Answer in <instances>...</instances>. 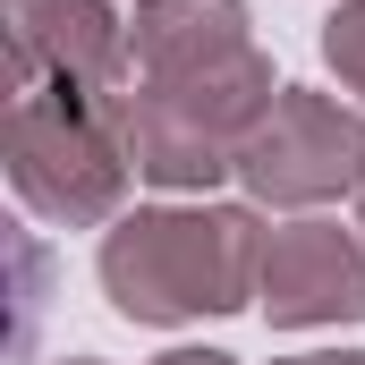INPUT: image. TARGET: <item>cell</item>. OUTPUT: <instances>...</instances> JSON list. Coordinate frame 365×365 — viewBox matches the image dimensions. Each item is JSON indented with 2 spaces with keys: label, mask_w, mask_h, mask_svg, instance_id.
Instances as JSON below:
<instances>
[{
  "label": "cell",
  "mask_w": 365,
  "mask_h": 365,
  "mask_svg": "<svg viewBox=\"0 0 365 365\" xmlns=\"http://www.w3.org/2000/svg\"><path fill=\"white\" fill-rule=\"evenodd\" d=\"M264 238L272 230H264L255 204H212V195H195V204H136V212H119L102 230L93 272H102L110 314L170 331V323H204V314L255 306Z\"/></svg>",
  "instance_id": "6da1fadb"
},
{
  "label": "cell",
  "mask_w": 365,
  "mask_h": 365,
  "mask_svg": "<svg viewBox=\"0 0 365 365\" xmlns=\"http://www.w3.org/2000/svg\"><path fill=\"white\" fill-rule=\"evenodd\" d=\"M272 102H280V77L264 43L204 60V68L128 77V162L162 195H212L221 179H238V153Z\"/></svg>",
  "instance_id": "7a4b0ae2"
},
{
  "label": "cell",
  "mask_w": 365,
  "mask_h": 365,
  "mask_svg": "<svg viewBox=\"0 0 365 365\" xmlns=\"http://www.w3.org/2000/svg\"><path fill=\"white\" fill-rule=\"evenodd\" d=\"M128 162V93H93L68 77H34L9 93V187L51 230H110Z\"/></svg>",
  "instance_id": "3957f363"
},
{
  "label": "cell",
  "mask_w": 365,
  "mask_h": 365,
  "mask_svg": "<svg viewBox=\"0 0 365 365\" xmlns=\"http://www.w3.org/2000/svg\"><path fill=\"white\" fill-rule=\"evenodd\" d=\"M238 187L264 212H314L331 195L365 187V110L331 102L314 86H280V102L264 110V128L238 153Z\"/></svg>",
  "instance_id": "277c9868"
},
{
  "label": "cell",
  "mask_w": 365,
  "mask_h": 365,
  "mask_svg": "<svg viewBox=\"0 0 365 365\" xmlns=\"http://www.w3.org/2000/svg\"><path fill=\"white\" fill-rule=\"evenodd\" d=\"M272 331H323L365 323V238L340 221H280L264 238V289H255Z\"/></svg>",
  "instance_id": "5b68a950"
},
{
  "label": "cell",
  "mask_w": 365,
  "mask_h": 365,
  "mask_svg": "<svg viewBox=\"0 0 365 365\" xmlns=\"http://www.w3.org/2000/svg\"><path fill=\"white\" fill-rule=\"evenodd\" d=\"M9 68L17 86L68 77L93 93H128V17L110 0H9Z\"/></svg>",
  "instance_id": "8992f818"
},
{
  "label": "cell",
  "mask_w": 365,
  "mask_h": 365,
  "mask_svg": "<svg viewBox=\"0 0 365 365\" xmlns=\"http://www.w3.org/2000/svg\"><path fill=\"white\" fill-rule=\"evenodd\" d=\"M255 43L247 0H136L128 17V77H162V68H204Z\"/></svg>",
  "instance_id": "52a82bcc"
},
{
  "label": "cell",
  "mask_w": 365,
  "mask_h": 365,
  "mask_svg": "<svg viewBox=\"0 0 365 365\" xmlns=\"http://www.w3.org/2000/svg\"><path fill=\"white\" fill-rule=\"evenodd\" d=\"M323 68L365 102V0H340V9L323 17Z\"/></svg>",
  "instance_id": "ba28073f"
},
{
  "label": "cell",
  "mask_w": 365,
  "mask_h": 365,
  "mask_svg": "<svg viewBox=\"0 0 365 365\" xmlns=\"http://www.w3.org/2000/svg\"><path fill=\"white\" fill-rule=\"evenodd\" d=\"M153 365H238V357H221V349H162Z\"/></svg>",
  "instance_id": "9c48e42d"
},
{
  "label": "cell",
  "mask_w": 365,
  "mask_h": 365,
  "mask_svg": "<svg viewBox=\"0 0 365 365\" xmlns=\"http://www.w3.org/2000/svg\"><path fill=\"white\" fill-rule=\"evenodd\" d=\"M272 365H365V349H314V357H272Z\"/></svg>",
  "instance_id": "30bf717a"
},
{
  "label": "cell",
  "mask_w": 365,
  "mask_h": 365,
  "mask_svg": "<svg viewBox=\"0 0 365 365\" xmlns=\"http://www.w3.org/2000/svg\"><path fill=\"white\" fill-rule=\"evenodd\" d=\"M357 230H365V187H357Z\"/></svg>",
  "instance_id": "8fae6325"
},
{
  "label": "cell",
  "mask_w": 365,
  "mask_h": 365,
  "mask_svg": "<svg viewBox=\"0 0 365 365\" xmlns=\"http://www.w3.org/2000/svg\"><path fill=\"white\" fill-rule=\"evenodd\" d=\"M68 365H102V357H68Z\"/></svg>",
  "instance_id": "7c38bea8"
}]
</instances>
